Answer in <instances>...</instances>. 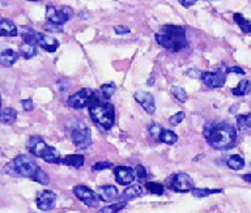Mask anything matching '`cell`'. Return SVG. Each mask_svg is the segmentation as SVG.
Returning a JSON list of instances; mask_svg holds the SVG:
<instances>
[{
	"mask_svg": "<svg viewBox=\"0 0 251 213\" xmlns=\"http://www.w3.org/2000/svg\"><path fill=\"white\" fill-rule=\"evenodd\" d=\"M203 135L212 148L220 150L231 148L234 145L235 139H237L235 128L226 122H208L204 126Z\"/></svg>",
	"mask_w": 251,
	"mask_h": 213,
	"instance_id": "obj_1",
	"label": "cell"
},
{
	"mask_svg": "<svg viewBox=\"0 0 251 213\" xmlns=\"http://www.w3.org/2000/svg\"><path fill=\"white\" fill-rule=\"evenodd\" d=\"M157 44L172 52H178L187 47L186 29L176 25H165L156 34Z\"/></svg>",
	"mask_w": 251,
	"mask_h": 213,
	"instance_id": "obj_2",
	"label": "cell"
},
{
	"mask_svg": "<svg viewBox=\"0 0 251 213\" xmlns=\"http://www.w3.org/2000/svg\"><path fill=\"white\" fill-rule=\"evenodd\" d=\"M89 114L93 122L102 127L105 131H109L115 122V110L109 102H102L101 99L96 98L89 106Z\"/></svg>",
	"mask_w": 251,
	"mask_h": 213,
	"instance_id": "obj_3",
	"label": "cell"
},
{
	"mask_svg": "<svg viewBox=\"0 0 251 213\" xmlns=\"http://www.w3.org/2000/svg\"><path fill=\"white\" fill-rule=\"evenodd\" d=\"M39 170L41 167L37 165V162L26 154H20L4 167V171L13 177H25L30 179L35 177V174L38 173Z\"/></svg>",
	"mask_w": 251,
	"mask_h": 213,
	"instance_id": "obj_4",
	"label": "cell"
},
{
	"mask_svg": "<svg viewBox=\"0 0 251 213\" xmlns=\"http://www.w3.org/2000/svg\"><path fill=\"white\" fill-rule=\"evenodd\" d=\"M96 98L97 97H96L94 91H92L89 88H84V89H80L78 92H76L75 95H70L68 99H67V105L72 107V109L80 110V109L90 106Z\"/></svg>",
	"mask_w": 251,
	"mask_h": 213,
	"instance_id": "obj_5",
	"label": "cell"
},
{
	"mask_svg": "<svg viewBox=\"0 0 251 213\" xmlns=\"http://www.w3.org/2000/svg\"><path fill=\"white\" fill-rule=\"evenodd\" d=\"M74 16V11L70 7H62L56 8L54 5H47L46 19L47 23H52L56 25H64L67 21H70Z\"/></svg>",
	"mask_w": 251,
	"mask_h": 213,
	"instance_id": "obj_6",
	"label": "cell"
},
{
	"mask_svg": "<svg viewBox=\"0 0 251 213\" xmlns=\"http://www.w3.org/2000/svg\"><path fill=\"white\" fill-rule=\"evenodd\" d=\"M71 140L78 149H86L92 144V136H90V130L84 124L78 123L74 130L71 131Z\"/></svg>",
	"mask_w": 251,
	"mask_h": 213,
	"instance_id": "obj_7",
	"label": "cell"
},
{
	"mask_svg": "<svg viewBox=\"0 0 251 213\" xmlns=\"http://www.w3.org/2000/svg\"><path fill=\"white\" fill-rule=\"evenodd\" d=\"M74 193L75 196L77 197L78 200H81L86 207H90V208H94V207H98L100 204V195L96 193L93 189H88L86 186L78 185L74 187Z\"/></svg>",
	"mask_w": 251,
	"mask_h": 213,
	"instance_id": "obj_8",
	"label": "cell"
},
{
	"mask_svg": "<svg viewBox=\"0 0 251 213\" xmlns=\"http://www.w3.org/2000/svg\"><path fill=\"white\" fill-rule=\"evenodd\" d=\"M169 187L176 192H190L194 187V181L191 177L186 173H178L174 174L170 179H169Z\"/></svg>",
	"mask_w": 251,
	"mask_h": 213,
	"instance_id": "obj_9",
	"label": "cell"
},
{
	"mask_svg": "<svg viewBox=\"0 0 251 213\" xmlns=\"http://www.w3.org/2000/svg\"><path fill=\"white\" fill-rule=\"evenodd\" d=\"M203 83L211 89L224 87V84L226 81V75L224 71H216V72H203L201 77Z\"/></svg>",
	"mask_w": 251,
	"mask_h": 213,
	"instance_id": "obj_10",
	"label": "cell"
},
{
	"mask_svg": "<svg viewBox=\"0 0 251 213\" xmlns=\"http://www.w3.org/2000/svg\"><path fill=\"white\" fill-rule=\"evenodd\" d=\"M114 175H115V181L117 183L122 186L132 185L136 174H135V169H131L128 166H117L114 169Z\"/></svg>",
	"mask_w": 251,
	"mask_h": 213,
	"instance_id": "obj_11",
	"label": "cell"
},
{
	"mask_svg": "<svg viewBox=\"0 0 251 213\" xmlns=\"http://www.w3.org/2000/svg\"><path fill=\"white\" fill-rule=\"evenodd\" d=\"M56 193L50 191V189H45L42 192L39 193L37 199H35V203H37V207H38L41 211H51V209L55 208V204H56Z\"/></svg>",
	"mask_w": 251,
	"mask_h": 213,
	"instance_id": "obj_12",
	"label": "cell"
},
{
	"mask_svg": "<svg viewBox=\"0 0 251 213\" xmlns=\"http://www.w3.org/2000/svg\"><path fill=\"white\" fill-rule=\"evenodd\" d=\"M135 99H136V102L140 105L143 109H144L148 114H154V111H156V103H154V97H153L149 92H143L139 91L135 93Z\"/></svg>",
	"mask_w": 251,
	"mask_h": 213,
	"instance_id": "obj_13",
	"label": "cell"
},
{
	"mask_svg": "<svg viewBox=\"0 0 251 213\" xmlns=\"http://www.w3.org/2000/svg\"><path fill=\"white\" fill-rule=\"evenodd\" d=\"M35 44L39 47H42L43 50H46L49 52H55L59 47V41L52 38V37H49L46 34H42V33H37L35 36Z\"/></svg>",
	"mask_w": 251,
	"mask_h": 213,
	"instance_id": "obj_14",
	"label": "cell"
},
{
	"mask_svg": "<svg viewBox=\"0 0 251 213\" xmlns=\"http://www.w3.org/2000/svg\"><path fill=\"white\" fill-rule=\"evenodd\" d=\"M46 148L47 144L43 142L39 136H33V138L29 139V142H27V149H29V152H30L34 157L42 158Z\"/></svg>",
	"mask_w": 251,
	"mask_h": 213,
	"instance_id": "obj_15",
	"label": "cell"
},
{
	"mask_svg": "<svg viewBox=\"0 0 251 213\" xmlns=\"http://www.w3.org/2000/svg\"><path fill=\"white\" fill-rule=\"evenodd\" d=\"M98 195H100L101 201L111 203V201L117 200L118 197H119V191H118L115 186L105 185L100 187V189H98Z\"/></svg>",
	"mask_w": 251,
	"mask_h": 213,
	"instance_id": "obj_16",
	"label": "cell"
},
{
	"mask_svg": "<svg viewBox=\"0 0 251 213\" xmlns=\"http://www.w3.org/2000/svg\"><path fill=\"white\" fill-rule=\"evenodd\" d=\"M144 193V189L141 185H131L128 186L127 189L123 191V193L121 195V201H129L133 200V199H137V197L143 196Z\"/></svg>",
	"mask_w": 251,
	"mask_h": 213,
	"instance_id": "obj_17",
	"label": "cell"
},
{
	"mask_svg": "<svg viewBox=\"0 0 251 213\" xmlns=\"http://www.w3.org/2000/svg\"><path fill=\"white\" fill-rule=\"evenodd\" d=\"M19 60V54L12 48H4L0 51V64L4 67H11Z\"/></svg>",
	"mask_w": 251,
	"mask_h": 213,
	"instance_id": "obj_18",
	"label": "cell"
},
{
	"mask_svg": "<svg viewBox=\"0 0 251 213\" xmlns=\"http://www.w3.org/2000/svg\"><path fill=\"white\" fill-rule=\"evenodd\" d=\"M19 29L11 20H0V37H16Z\"/></svg>",
	"mask_w": 251,
	"mask_h": 213,
	"instance_id": "obj_19",
	"label": "cell"
},
{
	"mask_svg": "<svg viewBox=\"0 0 251 213\" xmlns=\"http://www.w3.org/2000/svg\"><path fill=\"white\" fill-rule=\"evenodd\" d=\"M43 161L49 162V164H60L62 162V158H60V153L58 152L56 148L54 146L47 145L46 150L42 156Z\"/></svg>",
	"mask_w": 251,
	"mask_h": 213,
	"instance_id": "obj_20",
	"label": "cell"
},
{
	"mask_svg": "<svg viewBox=\"0 0 251 213\" xmlns=\"http://www.w3.org/2000/svg\"><path fill=\"white\" fill-rule=\"evenodd\" d=\"M60 164L78 169V167H81L84 165V156L82 154H68L64 158H62Z\"/></svg>",
	"mask_w": 251,
	"mask_h": 213,
	"instance_id": "obj_21",
	"label": "cell"
},
{
	"mask_svg": "<svg viewBox=\"0 0 251 213\" xmlns=\"http://www.w3.org/2000/svg\"><path fill=\"white\" fill-rule=\"evenodd\" d=\"M17 119V111L12 107H5L0 111V123L3 124H13Z\"/></svg>",
	"mask_w": 251,
	"mask_h": 213,
	"instance_id": "obj_22",
	"label": "cell"
},
{
	"mask_svg": "<svg viewBox=\"0 0 251 213\" xmlns=\"http://www.w3.org/2000/svg\"><path fill=\"white\" fill-rule=\"evenodd\" d=\"M20 55L25 59H31L37 55V45L31 42H23L20 46Z\"/></svg>",
	"mask_w": 251,
	"mask_h": 213,
	"instance_id": "obj_23",
	"label": "cell"
},
{
	"mask_svg": "<svg viewBox=\"0 0 251 213\" xmlns=\"http://www.w3.org/2000/svg\"><path fill=\"white\" fill-rule=\"evenodd\" d=\"M226 165L229 169L235 170V171L242 170L245 167V158L242 156H239V154H233L226 161Z\"/></svg>",
	"mask_w": 251,
	"mask_h": 213,
	"instance_id": "obj_24",
	"label": "cell"
},
{
	"mask_svg": "<svg viewBox=\"0 0 251 213\" xmlns=\"http://www.w3.org/2000/svg\"><path fill=\"white\" fill-rule=\"evenodd\" d=\"M161 142H164V144H168V145H173V144H176L178 142V136H176V132H173L170 130H162L161 132L160 138H158Z\"/></svg>",
	"mask_w": 251,
	"mask_h": 213,
	"instance_id": "obj_25",
	"label": "cell"
},
{
	"mask_svg": "<svg viewBox=\"0 0 251 213\" xmlns=\"http://www.w3.org/2000/svg\"><path fill=\"white\" fill-rule=\"evenodd\" d=\"M233 19H234V21L237 23V25H238L239 29H241L243 33H246V34L251 33V23L247 20V19H245L241 13H234V15H233Z\"/></svg>",
	"mask_w": 251,
	"mask_h": 213,
	"instance_id": "obj_26",
	"label": "cell"
},
{
	"mask_svg": "<svg viewBox=\"0 0 251 213\" xmlns=\"http://www.w3.org/2000/svg\"><path fill=\"white\" fill-rule=\"evenodd\" d=\"M231 92H233V95H238V97L249 95L251 92V83L249 80H242Z\"/></svg>",
	"mask_w": 251,
	"mask_h": 213,
	"instance_id": "obj_27",
	"label": "cell"
},
{
	"mask_svg": "<svg viewBox=\"0 0 251 213\" xmlns=\"http://www.w3.org/2000/svg\"><path fill=\"white\" fill-rule=\"evenodd\" d=\"M237 128L239 131H247L251 128V114L237 115Z\"/></svg>",
	"mask_w": 251,
	"mask_h": 213,
	"instance_id": "obj_28",
	"label": "cell"
},
{
	"mask_svg": "<svg viewBox=\"0 0 251 213\" xmlns=\"http://www.w3.org/2000/svg\"><path fill=\"white\" fill-rule=\"evenodd\" d=\"M126 205H127V201H118V203L110 204L107 205V207H103V208L100 209V212L98 213H118L121 212Z\"/></svg>",
	"mask_w": 251,
	"mask_h": 213,
	"instance_id": "obj_29",
	"label": "cell"
},
{
	"mask_svg": "<svg viewBox=\"0 0 251 213\" xmlns=\"http://www.w3.org/2000/svg\"><path fill=\"white\" fill-rule=\"evenodd\" d=\"M170 92H172L173 97L176 99V101H179V102L184 103L187 102L188 99V95H187V92L184 91L183 88L180 87H172V89H170Z\"/></svg>",
	"mask_w": 251,
	"mask_h": 213,
	"instance_id": "obj_30",
	"label": "cell"
},
{
	"mask_svg": "<svg viewBox=\"0 0 251 213\" xmlns=\"http://www.w3.org/2000/svg\"><path fill=\"white\" fill-rule=\"evenodd\" d=\"M20 33H21V37H23L24 42H31V44H35V36H37V32H34L33 29L29 28V26H23V28H21V32Z\"/></svg>",
	"mask_w": 251,
	"mask_h": 213,
	"instance_id": "obj_31",
	"label": "cell"
},
{
	"mask_svg": "<svg viewBox=\"0 0 251 213\" xmlns=\"http://www.w3.org/2000/svg\"><path fill=\"white\" fill-rule=\"evenodd\" d=\"M191 192L195 197H207V196H209V195H213V193L223 192V189H194Z\"/></svg>",
	"mask_w": 251,
	"mask_h": 213,
	"instance_id": "obj_32",
	"label": "cell"
},
{
	"mask_svg": "<svg viewBox=\"0 0 251 213\" xmlns=\"http://www.w3.org/2000/svg\"><path fill=\"white\" fill-rule=\"evenodd\" d=\"M115 92H117V85H115L114 83L103 84V85L101 87V95L105 99L111 98Z\"/></svg>",
	"mask_w": 251,
	"mask_h": 213,
	"instance_id": "obj_33",
	"label": "cell"
},
{
	"mask_svg": "<svg viewBox=\"0 0 251 213\" xmlns=\"http://www.w3.org/2000/svg\"><path fill=\"white\" fill-rule=\"evenodd\" d=\"M145 189H148L149 192L154 193V195H162L165 192V187L161 183L157 182H147L145 183Z\"/></svg>",
	"mask_w": 251,
	"mask_h": 213,
	"instance_id": "obj_34",
	"label": "cell"
},
{
	"mask_svg": "<svg viewBox=\"0 0 251 213\" xmlns=\"http://www.w3.org/2000/svg\"><path fill=\"white\" fill-rule=\"evenodd\" d=\"M184 118H186V114H184L183 111H178L176 114H174L173 117H170V119H169V123H170L173 127L179 126L180 123L183 122Z\"/></svg>",
	"mask_w": 251,
	"mask_h": 213,
	"instance_id": "obj_35",
	"label": "cell"
},
{
	"mask_svg": "<svg viewBox=\"0 0 251 213\" xmlns=\"http://www.w3.org/2000/svg\"><path fill=\"white\" fill-rule=\"evenodd\" d=\"M33 181L38 182V183H41V185H43V186H46V185H49L50 179H49V175H47V174L45 173L42 169H41L38 173L35 174V177L33 178Z\"/></svg>",
	"mask_w": 251,
	"mask_h": 213,
	"instance_id": "obj_36",
	"label": "cell"
},
{
	"mask_svg": "<svg viewBox=\"0 0 251 213\" xmlns=\"http://www.w3.org/2000/svg\"><path fill=\"white\" fill-rule=\"evenodd\" d=\"M43 30H46L47 33H63V26L52 24V23H46L43 25Z\"/></svg>",
	"mask_w": 251,
	"mask_h": 213,
	"instance_id": "obj_37",
	"label": "cell"
},
{
	"mask_svg": "<svg viewBox=\"0 0 251 213\" xmlns=\"http://www.w3.org/2000/svg\"><path fill=\"white\" fill-rule=\"evenodd\" d=\"M162 130H164V128H162L158 123H152V124L149 126V132H151V135H152L154 139H157V140L160 138Z\"/></svg>",
	"mask_w": 251,
	"mask_h": 213,
	"instance_id": "obj_38",
	"label": "cell"
},
{
	"mask_svg": "<svg viewBox=\"0 0 251 213\" xmlns=\"http://www.w3.org/2000/svg\"><path fill=\"white\" fill-rule=\"evenodd\" d=\"M113 167V164L109 161H101V162H96L93 166H92V170L93 171H101V170H106Z\"/></svg>",
	"mask_w": 251,
	"mask_h": 213,
	"instance_id": "obj_39",
	"label": "cell"
},
{
	"mask_svg": "<svg viewBox=\"0 0 251 213\" xmlns=\"http://www.w3.org/2000/svg\"><path fill=\"white\" fill-rule=\"evenodd\" d=\"M135 174L139 181H145L147 179V169L143 165H137L135 167Z\"/></svg>",
	"mask_w": 251,
	"mask_h": 213,
	"instance_id": "obj_40",
	"label": "cell"
},
{
	"mask_svg": "<svg viewBox=\"0 0 251 213\" xmlns=\"http://www.w3.org/2000/svg\"><path fill=\"white\" fill-rule=\"evenodd\" d=\"M114 32L117 33V34H128L131 30H129V28H127V26H125V25H118V26H115L114 28Z\"/></svg>",
	"mask_w": 251,
	"mask_h": 213,
	"instance_id": "obj_41",
	"label": "cell"
},
{
	"mask_svg": "<svg viewBox=\"0 0 251 213\" xmlns=\"http://www.w3.org/2000/svg\"><path fill=\"white\" fill-rule=\"evenodd\" d=\"M23 107L25 111H33V109H34V103H33L31 99H24Z\"/></svg>",
	"mask_w": 251,
	"mask_h": 213,
	"instance_id": "obj_42",
	"label": "cell"
},
{
	"mask_svg": "<svg viewBox=\"0 0 251 213\" xmlns=\"http://www.w3.org/2000/svg\"><path fill=\"white\" fill-rule=\"evenodd\" d=\"M226 73H238V75H245V71H243L242 68H239V67H230V68H227Z\"/></svg>",
	"mask_w": 251,
	"mask_h": 213,
	"instance_id": "obj_43",
	"label": "cell"
},
{
	"mask_svg": "<svg viewBox=\"0 0 251 213\" xmlns=\"http://www.w3.org/2000/svg\"><path fill=\"white\" fill-rule=\"evenodd\" d=\"M178 1H179L183 7H186V8H190V7H192V5L195 4L198 0H178Z\"/></svg>",
	"mask_w": 251,
	"mask_h": 213,
	"instance_id": "obj_44",
	"label": "cell"
},
{
	"mask_svg": "<svg viewBox=\"0 0 251 213\" xmlns=\"http://www.w3.org/2000/svg\"><path fill=\"white\" fill-rule=\"evenodd\" d=\"M187 75L191 77H201V72H199L198 70H188Z\"/></svg>",
	"mask_w": 251,
	"mask_h": 213,
	"instance_id": "obj_45",
	"label": "cell"
},
{
	"mask_svg": "<svg viewBox=\"0 0 251 213\" xmlns=\"http://www.w3.org/2000/svg\"><path fill=\"white\" fill-rule=\"evenodd\" d=\"M243 179L249 183H251V173L250 174H246V175H243Z\"/></svg>",
	"mask_w": 251,
	"mask_h": 213,
	"instance_id": "obj_46",
	"label": "cell"
},
{
	"mask_svg": "<svg viewBox=\"0 0 251 213\" xmlns=\"http://www.w3.org/2000/svg\"><path fill=\"white\" fill-rule=\"evenodd\" d=\"M153 83H154V81H153V79L149 80V81H148V85H149V87H151V85H153Z\"/></svg>",
	"mask_w": 251,
	"mask_h": 213,
	"instance_id": "obj_47",
	"label": "cell"
},
{
	"mask_svg": "<svg viewBox=\"0 0 251 213\" xmlns=\"http://www.w3.org/2000/svg\"><path fill=\"white\" fill-rule=\"evenodd\" d=\"M29 1H42V0H29Z\"/></svg>",
	"mask_w": 251,
	"mask_h": 213,
	"instance_id": "obj_48",
	"label": "cell"
},
{
	"mask_svg": "<svg viewBox=\"0 0 251 213\" xmlns=\"http://www.w3.org/2000/svg\"><path fill=\"white\" fill-rule=\"evenodd\" d=\"M0 106H1V95H0Z\"/></svg>",
	"mask_w": 251,
	"mask_h": 213,
	"instance_id": "obj_49",
	"label": "cell"
},
{
	"mask_svg": "<svg viewBox=\"0 0 251 213\" xmlns=\"http://www.w3.org/2000/svg\"><path fill=\"white\" fill-rule=\"evenodd\" d=\"M208 1H213V0H208Z\"/></svg>",
	"mask_w": 251,
	"mask_h": 213,
	"instance_id": "obj_50",
	"label": "cell"
}]
</instances>
